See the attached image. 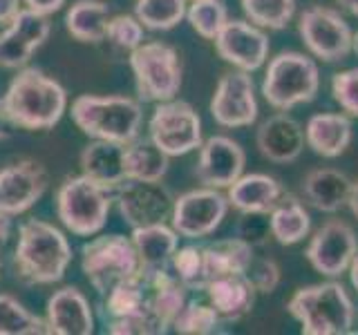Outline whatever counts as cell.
<instances>
[{
  "label": "cell",
  "instance_id": "c3c4849f",
  "mask_svg": "<svg viewBox=\"0 0 358 335\" xmlns=\"http://www.w3.org/2000/svg\"><path fill=\"white\" fill-rule=\"evenodd\" d=\"M338 3L350 11L352 16H356L358 18V0H338Z\"/></svg>",
  "mask_w": 358,
  "mask_h": 335
},
{
  "label": "cell",
  "instance_id": "681fc988",
  "mask_svg": "<svg viewBox=\"0 0 358 335\" xmlns=\"http://www.w3.org/2000/svg\"><path fill=\"white\" fill-rule=\"evenodd\" d=\"M352 50L358 54V34H354V38H352Z\"/></svg>",
  "mask_w": 358,
  "mask_h": 335
},
{
  "label": "cell",
  "instance_id": "f907efd6",
  "mask_svg": "<svg viewBox=\"0 0 358 335\" xmlns=\"http://www.w3.org/2000/svg\"><path fill=\"white\" fill-rule=\"evenodd\" d=\"M0 275H3V262H0Z\"/></svg>",
  "mask_w": 358,
  "mask_h": 335
},
{
  "label": "cell",
  "instance_id": "ffe728a7",
  "mask_svg": "<svg viewBox=\"0 0 358 335\" xmlns=\"http://www.w3.org/2000/svg\"><path fill=\"white\" fill-rule=\"evenodd\" d=\"M257 148L273 163H291L305 150V130L289 114H273L257 128Z\"/></svg>",
  "mask_w": 358,
  "mask_h": 335
},
{
  "label": "cell",
  "instance_id": "277c9868",
  "mask_svg": "<svg viewBox=\"0 0 358 335\" xmlns=\"http://www.w3.org/2000/svg\"><path fill=\"white\" fill-rule=\"evenodd\" d=\"M287 308L307 335H345L354 327V302L338 282L298 288Z\"/></svg>",
  "mask_w": 358,
  "mask_h": 335
},
{
  "label": "cell",
  "instance_id": "d4e9b609",
  "mask_svg": "<svg viewBox=\"0 0 358 335\" xmlns=\"http://www.w3.org/2000/svg\"><path fill=\"white\" fill-rule=\"evenodd\" d=\"M352 179L334 168H318L311 170L302 181V195L309 204L320 212L341 210L350 199Z\"/></svg>",
  "mask_w": 358,
  "mask_h": 335
},
{
  "label": "cell",
  "instance_id": "f546056e",
  "mask_svg": "<svg viewBox=\"0 0 358 335\" xmlns=\"http://www.w3.org/2000/svg\"><path fill=\"white\" fill-rule=\"evenodd\" d=\"M171 165V156L148 139H134L126 143V179L139 181H162Z\"/></svg>",
  "mask_w": 358,
  "mask_h": 335
},
{
  "label": "cell",
  "instance_id": "1f68e13d",
  "mask_svg": "<svg viewBox=\"0 0 358 335\" xmlns=\"http://www.w3.org/2000/svg\"><path fill=\"white\" fill-rule=\"evenodd\" d=\"M186 0H137L134 16L145 29L168 31L186 18Z\"/></svg>",
  "mask_w": 358,
  "mask_h": 335
},
{
  "label": "cell",
  "instance_id": "f1b7e54d",
  "mask_svg": "<svg viewBox=\"0 0 358 335\" xmlns=\"http://www.w3.org/2000/svg\"><path fill=\"white\" fill-rule=\"evenodd\" d=\"M268 221H271V234L278 244L291 246L305 239L311 228V217L302 206V201L294 195H282L280 201L268 212Z\"/></svg>",
  "mask_w": 358,
  "mask_h": 335
},
{
  "label": "cell",
  "instance_id": "7dc6e473",
  "mask_svg": "<svg viewBox=\"0 0 358 335\" xmlns=\"http://www.w3.org/2000/svg\"><path fill=\"white\" fill-rule=\"evenodd\" d=\"M350 277H352V284H354V288L358 290V251H356L354 260H352V264H350Z\"/></svg>",
  "mask_w": 358,
  "mask_h": 335
},
{
  "label": "cell",
  "instance_id": "2e32d148",
  "mask_svg": "<svg viewBox=\"0 0 358 335\" xmlns=\"http://www.w3.org/2000/svg\"><path fill=\"white\" fill-rule=\"evenodd\" d=\"M358 251L356 232L345 221H327L307 246V260L324 277H338L350 268Z\"/></svg>",
  "mask_w": 358,
  "mask_h": 335
},
{
  "label": "cell",
  "instance_id": "4fadbf2b",
  "mask_svg": "<svg viewBox=\"0 0 358 335\" xmlns=\"http://www.w3.org/2000/svg\"><path fill=\"white\" fill-rule=\"evenodd\" d=\"M210 114L222 128H244L257 119L251 72H229L220 78L210 100Z\"/></svg>",
  "mask_w": 358,
  "mask_h": 335
},
{
  "label": "cell",
  "instance_id": "6da1fadb",
  "mask_svg": "<svg viewBox=\"0 0 358 335\" xmlns=\"http://www.w3.org/2000/svg\"><path fill=\"white\" fill-rule=\"evenodd\" d=\"M0 105L14 128L50 130L65 114L67 92L56 78L25 65L11 78Z\"/></svg>",
  "mask_w": 358,
  "mask_h": 335
},
{
  "label": "cell",
  "instance_id": "816d5d0a",
  "mask_svg": "<svg viewBox=\"0 0 358 335\" xmlns=\"http://www.w3.org/2000/svg\"><path fill=\"white\" fill-rule=\"evenodd\" d=\"M190 3H193V0H190Z\"/></svg>",
  "mask_w": 358,
  "mask_h": 335
},
{
  "label": "cell",
  "instance_id": "9c48e42d",
  "mask_svg": "<svg viewBox=\"0 0 358 335\" xmlns=\"http://www.w3.org/2000/svg\"><path fill=\"white\" fill-rule=\"evenodd\" d=\"M150 141L168 156H182L197 150L201 143V119L186 100H164L157 103L150 123Z\"/></svg>",
  "mask_w": 358,
  "mask_h": 335
},
{
  "label": "cell",
  "instance_id": "ee69618b",
  "mask_svg": "<svg viewBox=\"0 0 358 335\" xmlns=\"http://www.w3.org/2000/svg\"><path fill=\"white\" fill-rule=\"evenodd\" d=\"M11 234V217L0 210V244H5Z\"/></svg>",
  "mask_w": 358,
  "mask_h": 335
},
{
  "label": "cell",
  "instance_id": "83f0119b",
  "mask_svg": "<svg viewBox=\"0 0 358 335\" xmlns=\"http://www.w3.org/2000/svg\"><path fill=\"white\" fill-rule=\"evenodd\" d=\"M110 7L103 0H76L65 14V27L70 36L81 43L106 40Z\"/></svg>",
  "mask_w": 358,
  "mask_h": 335
},
{
  "label": "cell",
  "instance_id": "7bdbcfd3",
  "mask_svg": "<svg viewBox=\"0 0 358 335\" xmlns=\"http://www.w3.org/2000/svg\"><path fill=\"white\" fill-rule=\"evenodd\" d=\"M20 9V0H0V25H9Z\"/></svg>",
  "mask_w": 358,
  "mask_h": 335
},
{
  "label": "cell",
  "instance_id": "f35d334b",
  "mask_svg": "<svg viewBox=\"0 0 358 335\" xmlns=\"http://www.w3.org/2000/svg\"><path fill=\"white\" fill-rule=\"evenodd\" d=\"M331 94L347 114L358 117V67L338 72L331 81Z\"/></svg>",
  "mask_w": 358,
  "mask_h": 335
},
{
  "label": "cell",
  "instance_id": "8fae6325",
  "mask_svg": "<svg viewBox=\"0 0 358 335\" xmlns=\"http://www.w3.org/2000/svg\"><path fill=\"white\" fill-rule=\"evenodd\" d=\"M115 204L121 219L130 228H139L150 223H166V219H171L175 197L162 181L126 179L119 188H115Z\"/></svg>",
  "mask_w": 358,
  "mask_h": 335
},
{
  "label": "cell",
  "instance_id": "bcb514c9",
  "mask_svg": "<svg viewBox=\"0 0 358 335\" xmlns=\"http://www.w3.org/2000/svg\"><path fill=\"white\" fill-rule=\"evenodd\" d=\"M9 128H11V123H9V119L5 114L3 105H0V141H5L9 137Z\"/></svg>",
  "mask_w": 358,
  "mask_h": 335
},
{
  "label": "cell",
  "instance_id": "7a4b0ae2",
  "mask_svg": "<svg viewBox=\"0 0 358 335\" xmlns=\"http://www.w3.org/2000/svg\"><path fill=\"white\" fill-rule=\"evenodd\" d=\"M72 264V246L65 234L43 219H27L18 228L14 251L16 279L29 286L56 284Z\"/></svg>",
  "mask_w": 358,
  "mask_h": 335
},
{
  "label": "cell",
  "instance_id": "5bb4252c",
  "mask_svg": "<svg viewBox=\"0 0 358 335\" xmlns=\"http://www.w3.org/2000/svg\"><path fill=\"white\" fill-rule=\"evenodd\" d=\"M52 22L48 16L22 7L5 31H0V67L20 70L38 47L50 38Z\"/></svg>",
  "mask_w": 358,
  "mask_h": 335
},
{
  "label": "cell",
  "instance_id": "4316f807",
  "mask_svg": "<svg viewBox=\"0 0 358 335\" xmlns=\"http://www.w3.org/2000/svg\"><path fill=\"white\" fill-rule=\"evenodd\" d=\"M253 260V246L242 237L220 239L204 246V277L206 284L217 277L244 275Z\"/></svg>",
  "mask_w": 358,
  "mask_h": 335
},
{
  "label": "cell",
  "instance_id": "d590c367",
  "mask_svg": "<svg viewBox=\"0 0 358 335\" xmlns=\"http://www.w3.org/2000/svg\"><path fill=\"white\" fill-rule=\"evenodd\" d=\"M171 268L188 290H204L206 288V277H204V248L199 246H184L177 248Z\"/></svg>",
  "mask_w": 358,
  "mask_h": 335
},
{
  "label": "cell",
  "instance_id": "7402d4cb",
  "mask_svg": "<svg viewBox=\"0 0 358 335\" xmlns=\"http://www.w3.org/2000/svg\"><path fill=\"white\" fill-rule=\"evenodd\" d=\"M285 195L278 179L268 174H242L229 186V206L240 212H271L273 206Z\"/></svg>",
  "mask_w": 358,
  "mask_h": 335
},
{
  "label": "cell",
  "instance_id": "cb8c5ba5",
  "mask_svg": "<svg viewBox=\"0 0 358 335\" xmlns=\"http://www.w3.org/2000/svg\"><path fill=\"white\" fill-rule=\"evenodd\" d=\"M305 137L313 152L334 159V156H341L352 143V121L345 114H334V112L313 114L307 121Z\"/></svg>",
  "mask_w": 358,
  "mask_h": 335
},
{
  "label": "cell",
  "instance_id": "ab89813d",
  "mask_svg": "<svg viewBox=\"0 0 358 335\" xmlns=\"http://www.w3.org/2000/svg\"><path fill=\"white\" fill-rule=\"evenodd\" d=\"M244 275L253 284L255 293H273L280 284V268L266 257H253Z\"/></svg>",
  "mask_w": 358,
  "mask_h": 335
},
{
  "label": "cell",
  "instance_id": "484cf974",
  "mask_svg": "<svg viewBox=\"0 0 358 335\" xmlns=\"http://www.w3.org/2000/svg\"><path fill=\"white\" fill-rule=\"evenodd\" d=\"M132 244L137 248L141 268H168L179 248V232L168 223L132 228Z\"/></svg>",
  "mask_w": 358,
  "mask_h": 335
},
{
  "label": "cell",
  "instance_id": "ba28073f",
  "mask_svg": "<svg viewBox=\"0 0 358 335\" xmlns=\"http://www.w3.org/2000/svg\"><path fill=\"white\" fill-rule=\"evenodd\" d=\"M130 70L141 100L164 103L182 89V61L175 47L159 40L141 43L130 52Z\"/></svg>",
  "mask_w": 358,
  "mask_h": 335
},
{
  "label": "cell",
  "instance_id": "e575fe53",
  "mask_svg": "<svg viewBox=\"0 0 358 335\" xmlns=\"http://www.w3.org/2000/svg\"><path fill=\"white\" fill-rule=\"evenodd\" d=\"M186 18L201 38L215 40L220 29L227 25L229 11L220 0H193V5L186 9Z\"/></svg>",
  "mask_w": 358,
  "mask_h": 335
},
{
  "label": "cell",
  "instance_id": "5b68a950",
  "mask_svg": "<svg viewBox=\"0 0 358 335\" xmlns=\"http://www.w3.org/2000/svg\"><path fill=\"white\" fill-rule=\"evenodd\" d=\"M115 190L85 174L67 177L56 193V212L63 226L78 237H94L106 228Z\"/></svg>",
  "mask_w": 358,
  "mask_h": 335
},
{
  "label": "cell",
  "instance_id": "60d3db41",
  "mask_svg": "<svg viewBox=\"0 0 358 335\" xmlns=\"http://www.w3.org/2000/svg\"><path fill=\"white\" fill-rule=\"evenodd\" d=\"M268 234H271L268 212H242V219L238 223V237L249 241L251 246H262L266 244Z\"/></svg>",
  "mask_w": 358,
  "mask_h": 335
},
{
  "label": "cell",
  "instance_id": "44dd1931",
  "mask_svg": "<svg viewBox=\"0 0 358 335\" xmlns=\"http://www.w3.org/2000/svg\"><path fill=\"white\" fill-rule=\"evenodd\" d=\"M78 165H81V174L115 190L126 181V145L94 139L83 148Z\"/></svg>",
  "mask_w": 358,
  "mask_h": 335
},
{
  "label": "cell",
  "instance_id": "9a60e30c",
  "mask_svg": "<svg viewBox=\"0 0 358 335\" xmlns=\"http://www.w3.org/2000/svg\"><path fill=\"white\" fill-rule=\"evenodd\" d=\"M48 190V172L34 159H18L0 170V210L16 217L36 206Z\"/></svg>",
  "mask_w": 358,
  "mask_h": 335
},
{
  "label": "cell",
  "instance_id": "d6986e66",
  "mask_svg": "<svg viewBox=\"0 0 358 335\" xmlns=\"http://www.w3.org/2000/svg\"><path fill=\"white\" fill-rule=\"evenodd\" d=\"M45 324L48 331L56 335H92L94 311L76 286H65L48 299Z\"/></svg>",
  "mask_w": 358,
  "mask_h": 335
},
{
  "label": "cell",
  "instance_id": "3957f363",
  "mask_svg": "<svg viewBox=\"0 0 358 335\" xmlns=\"http://www.w3.org/2000/svg\"><path fill=\"white\" fill-rule=\"evenodd\" d=\"M72 121L90 139L130 143L139 137L143 112L139 100L130 96L81 94L72 103Z\"/></svg>",
  "mask_w": 358,
  "mask_h": 335
},
{
  "label": "cell",
  "instance_id": "f6af8a7d",
  "mask_svg": "<svg viewBox=\"0 0 358 335\" xmlns=\"http://www.w3.org/2000/svg\"><path fill=\"white\" fill-rule=\"evenodd\" d=\"M347 206H350L352 215L358 219V179L352 181V190H350V199H347Z\"/></svg>",
  "mask_w": 358,
  "mask_h": 335
},
{
  "label": "cell",
  "instance_id": "74e56055",
  "mask_svg": "<svg viewBox=\"0 0 358 335\" xmlns=\"http://www.w3.org/2000/svg\"><path fill=\"white\" fill-rule=\"evenodd\" d=\"M143 29L145 27L134 14H117V16H110L108 20L106 38L115 45V47L123 52H132L143 43V36H145Z\"/></svg>",
  "mask_w": 358,
  "mask_h": 335
},
{
  "label": "cell",
  "instance_id": "603a6c76",
  "mask_svg": "<svg viewBox=\"0 0 358 335\" xmlns=\"http://www.w3.org/2000/svg\"><path fill=\"white\" fill-rule=\"evenodd\" d=\"M210 306L224 322H238L251 311L255 302V288L246 275H227L206 284Z\"/></svg>",
  "mask_w": 358,
  "mask_h": 335
},
{
  "label": "cell",
  "instance_id": "836d02e7",
  "mask_svg": "<svg viewBox=\"0 0 358 335\" xmlns=\"http://www.w3.org/2000/svg\"><path fill=\"white\" fill-rule=\"evenodd\" d=\"M242 9L257 27L285 29L296 14V0H242Z\"/></svg>",
  "mask_w": 358,
  "mask_h": 335
},
{
  "label": "cell",
  "instance_id": "52a82bcc",
  "mask_svg": "<svg viewBox=\"0 0 358 335\" xmlns=\"http://www.w3.org/2000/svg\"><path fill=\"white\" fill-rule=\"evenodd\" d=\"M81 268L87 282L103 297L119 282L137 275L141 271V262L130 237L101 234L81 248Z\"/></svg>",
  "mask_w": 358,
  "mask_h": 335
},
{
  "label": "cell",
  "instance_id": "b9f144b4",
  "mask_svg": "<svg viewBox=\"0 0 358 335\" xmlns=\"http://www.w3.org/2000/svg\"><path fill=\"white\" fill-rule=\"evenodd\" d=\"M65 3L67 0H25V7L50 18L52 14H56V11H61Z\"/></svg>",
  "mask_w": 358,
  "mask_h": 335
},
{
  "label": "cell",
  "instance_id": "e0dca14e",
  "mask_svg": "<svg viewBox=\"0 0 358 335\" xmlns=\"http://www.w3.org/2000/svg\"><path fill=\"white\" fill-rule=\"evenodd\" d=\"M213 43L222 59L242 72L260 70L268 56V36L262 27L246 20L229 18Z\"/></svg>",
  "mask_w": 358,
  "mask_h": 335
},
{
  "label": "cell",
  "instance_id": "4dcf8cb0",
  "mask_svg": "<svg viewBox=\"0 0 358 335\" xmlns=\"http://www.w3.org/2000/svg\"><path fill=\"white\" fill-rule=\"evenodd\" d=\"M103 320H119V318H128V315H137V313H150L148 304H145V279L143 271L137 275H132L128 279L119 282L110 293L103 295ZM152 315V313H150ZM164 329V327H162Z\"/></svg>",
  "mask_w": 358,
  "mask_h": 335
},
{
  "label": "cell",
  "instance_id": "7c38bea8",
  "mask_svg": "<svg viewBox=\"0 0 358 335\" xmlns=\"http://www.w3.org/2000/svg\"><path fill=\"white\" fill-rule=\"evenodd\" d=\"M298 29L307 50L316 59L334 63V61H343L352 52L354 34L336 9L320 7V5L305 9L300 16Z\"/></svg>",
  "mask_w": 358,
  "mask_h": 335
},
{
  "label": "cell",
  "instance_id": "d6a6232c",
  "mask_svg": "<svg viewBox=\"0 0 358 335\" xmlns=\"http://www.w3.org/2000/svg\"><path fill=\"white\" fill-rule=\"evenodd\" d=\"M50 333L45 320L27 311L16 297L0 293V335H41Z\"/></svg>",
  "mask_w": 358,
  "mask_h": 335
},
{
  "label": "cell",
  "instance_id": "ac0fdd59",
  "mask_svg": "<svg viewBox=\"0 0 358 335\" xmlns=\"http://www.w3.org/2000/svg\"><path fill=\"white\" fill-rule=\"evenodd\" d=\"M246 154L238 141H233L224 134H215L208 141L199 145V159L195 165V177L201 186L208 188H229L238 181L244 172Z\"/></svg>",
  "mask_w": 358,
  "mask_h": 335
},
{
  "label": "cell",
  "instance_id": "8d00e7d4",
  "mask_svg": "<svg viewBox=\"0 0 358 335\" xmlns=\"http://www.w3.org/2000/svg\"><path fill=\"white\" fill-rule=\"evenodd\" d=\"M220 322L222 318L213 306L199 304V302H186L173 322V329L184 335H208L217 331Z\"/></svg>",
  "mask_w": 358,
  "mask_h": 335
},
{
  "label": "cell",
  "instance_id": "30bf717a",
  "mask_svg": "<svg viewBox=\"0 0 358 335\" xmlns=\"http://www.w3.org/2000/svg\"><path fill=\"white\" fill-rule=\"evenodd\" d=\"M229 212V199L217 188H197L175 199L171 226L179 237L201 239L220 228Z\"/></svg>",
  "mask_w": 358,
  "mask_h": 335
},
{
  "label": "cell",
  "instance_id": "8992f818",
  "mask_svg": "<svg viewBox=\"0 0 358 335\" xmlns=\"http://www.w3.org/2000/svg\"><path fill=\"white\" fill-rule=\"evenodd\" d=\"M318 89V65L309 56L300 52H282L268 61L262 81V94L271 107L289 112L296 105L316 98Z\"/></svg>",
  "mask_w": 358,
  "mask_h": 335
}]
</instances>
